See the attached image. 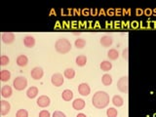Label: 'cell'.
<instances>
[{"label": "cell", "mask_w": 156, "mask_h": 117, "mask_svg": "<svg viewBox=\"0 0 156 117\" xmlns=\"http://www.w3.org/2000/svg\"><path fill=\"white\" fill-rule=\"evenodd\" d=\"M106 115L107 117H117L118 111H117V109H115L114 107H109V108L106 110Z\"/></svg>", "instance_id": "26"}, {"label": "cell", "mask_w": 156, "mask_h": 117, "mask_svg": "<svg viewBox=\"0 0 156 117\" xmlns=\"http://www.w3.org/2000/svg\"><path fill=\"white\" fill-rule=\"evenodd\" d=\"M17 65L19 66H27V63H28V58L26 55H20L18 58H17Z\"/></svg>", "instance_id": "15"}, {"label": "cell", "mask_w": 156, "mask_h": 117, "mask_svg": "<svg viewBox=\"0 0 156 117\" xmlns=\"http://www.w3.org/2000/svg\"><path fill=\"white\" fill-rule=\"evenodd\" d=\"M117 88L122 93H128L129 91V79L128 76H123L117 82Z\"/></svg>", "instance_id": "4"}, {"label": "cell", "mask_w": 156, "mask_h": 117, "mask_svg": "<svg viewBox=\"0 0 156 117\" xmlns=\"http://www.w3.org/2000/svg\"><path fill=\"white\" fill-rule=\"evenodd\" d=\"M10 78H11V72L7 69H3L1 72H0V79L3 82H7L10 80Z\"/></svg>", "instance_id": "20"}, {"label": "cell", "mask_w": 156, "mask_h": 117, "mask_svg": "<svg viewBox=\"0 0 156 117\" xmlns=\"http://www.w3.org/2000/svg\"><path fill=\"white\" fill-rule=\"evenodd\" d=\"M51 82L54 86L60 87L63 84V82H65V78H63L62 74H61V73H54L51 77Z\"/></svg>", "instance_id": "5"}, {"label": "cell", "mask_w": 156, "mask_h": 117, "mask_svg": "<svg viewBox=\"0 0 156 117\" xmlns=\"http://www.w3.org/2000/svg\"><path fill=\"white\" fill-rule=\"evenodd\" d=\"M62 100L63 101H69L73 99V93L71 90H65L62 92Z\"/></svg>", "instance_id": "18"}, {"label": "cell", "mask_w": 156, "mask_h": 117, "mask_svg": "<svg viewBox=\"0 0 156 117\" xmlns=\"http://www.w3.org/2000/svg\"><path fill=\"white\" fill-rule=\"evenodd\" d=\"M107 57H108L109 60L115 61L119 58V53L116 49H110V50L107 52Z\"/></svg>", "instance_id": "19"}, {"label": "cell", "mask_w": 156, "mask_h": 117, "mask_svg": "<svg viewBox=\"0 0 156 117\" xmlns=\"http://www.w3.org/2000/svg\"><path fill=\"white\" fill-rule=\"evenodd\" d=\"M39 117H51V114L48 110L43 109L39 112Z\"/></svg>", "instance_id": "29"}, {"label": "cell", "mask_w": 156, "mask_h": 117, "mask_svg": "<svg viewBox=\"0 0 156 117\" xmlns=\"http://www.w3.org/2000/svg\"><path fill=\"white\" fill-rule=\"evenodd\" d=\"M13 94V90H12V88L10 87L9 85H5L2 87V89H1V95L2 97L4 98V99H7V98H10L12 96Z\"/></svg>", "instance_id": "12"}, {"label": "cell", "mask_w": 156, "mask_h": 117, "mask_svg": "<svg viewBox=\"0 0 156 117\" xmlns=\"http://www.w3.org/2000/svg\"><path fill=\"white\" fill-rule=\"evenodd\" d=\"M109 95L105 91H98L92 98V102L96 108L102 109L109 104Z\"/></svg>", "instance_id": "1"}, {"label": "cell", "mask_w": 156, "mask_h": 117, "mask_svg": "<svg viewBox=\"0 0 156 117\" xmlns=\"http://www.w3.org/2000/svg\"><path fill=\"white\" fill-rule=\"evenodd\" d=\"M100 67H101V70L108 71L112 68V63L108 61H104V62H101V63L100 65Z\"/></svg>", "instance_id": "24"}, {"label": "cell", "mask_w": 156, "mask_h": 117, "mask_svg": "<svg viewBox=\"0 0 156 117\" xmlns=\"http://www.w3.org/2000/svg\"><path fill=\"white\" fill-rule=\"evenodd\" d=\"M76 117H87V115L84 114V113H78Z\"/></svg>", "instance_id": "32"}, {"label": "cell", "mask_w": 156, "mask_h": 117, "mask_svg": "<svg viewBox=\"0 0 156 117\" xmlns=\"http://www.w3.org/2000/svg\"><path fill=\"white\" fill-rule=\"evenodd\" d=\"M122 57H123L125 60H128L129 58V49L126 48L123 50V53H122Z\"/></svg>", "instance_id": "31"}, {"label": "cell", "mask_w": 156, "mask_h": 117, "mask_svg": "<svg viewBox=\"0 0 156 117\" xmlns=\"http://www.w3.org/2000/svg\"><path fill=\"white\" fill-rule=\"evenodd\" d=\"M9 62H10L9 57L6 55H2L1 58H0V65H1L2 66H7Z\"/></svg>", "instance_id": "27"}, {"label": "cell", "mask_w": 156, "mask_h": 117, "mask_svg": "<svg viewBox=\"0 0 156 117\" xmlns=\"http://www.w3.org/2000/svg\"><path fill=\"white\" fill-rule=\"evenodd\" d=\"M100 42L104 47H110L112 45V43H113V39H112L110 35H105L101 38Z\"/></svg>", "instance_id": "11"}, {"label": "cell", "mask_w": 156, "mask_h": 117, "mask_svg": "<svg viewBox=\"0 0 156 117\" xmlns=\"http://www.w3.org/2000/svg\"><path fill=\"white\" fill-rule=\"evenodd\" d=\"M75 62H76V65L78 66H86V63H87V57L84 56V55L78 56L76 58V60H75Z\"/></svg>", "instance_id": "21"}, {"label": "cell", "mask_w": 156, "mask_h": 117, "mask_svg": "<svg viewBox=\"0 0 156 117\" xmlns=\"http://www.w3.org/2000/svg\"><path fill=\"white\" fill-rule=\"evenodd\" d=\"M36 104H37L38 106H40V107H42V108H44V107H47V106L50 105L51 100H50V98H49L48 96H40L37 99Z\"/></svg>", "instance_id": "6"}, {"label": "cell", "mask_w": 156, "mask_h": 117, "mask_svg": "<svg viewBox=\"0 0 156 117\" xmlns=\"http://www.w3.org/2000/svg\"><path fill=\"white\" fill-rule=\"evenodd\" d=\"M52 117H66V115L62 111H55L53 113Z\"/></svg>", "instance_id": "30"}, {"label": "cell", "mask_w": 156, "mask_h": 117, "mask_svg": "<svg viewBox=\"0 0 156 117\" xmlns=\"http://www.w3.org/2000/svg\"><path fill=\"white\" fill-rule=\"evenodd\" d=\"M16 117H28V112L26 109H19L16 113Z\"/></svg>", "instance_id": "28"}, {"label": "cell", "mask_w": 156, "mask_h": 117, "mask_svg": "<svg viewBox=\"0 0 156 117\" xmlns=\"http://www.w3.org/2000/svg\"><path fill=\"white\" fill-rule=\"evenodd\" d=\"M78 92L79 94L83 97H88L90 95L91 92V88L90 86L87 84V83H81V84L78 86Z\"/></svg>", "instance_id": "8"}, {"label": "cell", "mask_w": 156, "mask_h": 117, "mask_svg": "<svg viewBox=\"0 0 156 117\" xmlns=\"http://www.w3.org/2000/svg\"><path fill=\"white\" fill-rule=\"evenodd\" d=\"M23 44H24V46L27 48H32L35 45V39H34L33 36L27 35L23 38Z\"/></svg>", "instance_id": "13"}, {"label": "cell", "mask_w": 156, "mask_h": 117, "mask_svg": "<svg viewBox=\"0 0 156 117\" xmlns=\"http://www.w3.org/2000/svg\"><path fill=\"white\" fill-rule=\"evenodd\" d=\"M55 49L60 54H66L71 50V43L68 39L60 38L55 43Z\"/></svg>", "instance_id": "2"}, {"label": "cell", "mask_w": 156, "mask_h": 117, "mask_svg": "<svg viewBox=\"0 0 156 117\" xmlns=\"http://www.w3.org/2000/svg\"><path fill=\"white\" fill-rule=\"evenodd\" d=\"M63 76H65L66 78H67V79H73L75 76V70L73 69V68H66V69L65 70V72H63Z\"/></svg>", "instance_id": "23"}, {"label": "cell", "mask_w": 156, "mask_h": 117, "mask_svg": "<svg viewBox=\"0 0 156 117\" xmlns=\"http://www.w3.org/2000/svg\"><path fill=\"white\" fill-rule=\"evenodd\" d=\"M13 86L17 91H23L27 88V80L26 77L19 76L16 77L13 81Z\"/></svg>", "instance_id": "3"}, {"label": "cell", "mask_w": 156, "mask_h": 117, "mask_svg": "<svg viewBox=\"0 0 156 117\" xmlns=\"http://www.w3.org/2000/svg\"><path fill=\"white\" fill-rule=\"evenodd\" d=\"M85 101L82 99H75L72 101V107L75 110H82L85 107Z\"/></svg>", "instance_id": "10"}, {"label": "cell", "mask_w": 156, "mask_h": 117, "mask_svg": "<svg viewBox=\"0 0 156 117\" xmlns=\"http://www.w3.org/2000/svg\"><path fill=\"white\" fill-rule=\"evenodd\" d=\"M10 110H11V105L9 104V101H1V115H7Z\"/></svg>", "instance_id": "14"}, {"label": "cell", "mask_w": 156, "mask_h": 117, "mask_svg": "<svg viewBox=\"0 0 156 117\" xmlns=\"http://www.w3.org/2000/svg\"><path fill=\"white\" fill-rule=\"evenodd\" d=\"M112 104H113L115 106L117 107H120L124 105V100L123 98L121 96H118V95H115L113 98H112Z\"/></svg>", "instance_id": "17"}, {"label": "cell", "mask_w": 156, "mask_h": 117, "mask_svg": "<svg viewBox=\"0 0 156 117\" xmlns=\"http://www.w3.org/2000/svg\"><path fill=\"white\" fill-rule=\"evenodd\" d=\"M101 82L102 84H104L105 86H109L111 85L112 83V77L110 74H108V73H105V74L102 75L101 77Z\"/></svg>", "instance_id": "22"}, {"label": "cell", "mask_w": 156, "mask_h": 117, "mask_svg": "<svg viewBox=\"0 0 156 117\" xmlns=\"http://www.w3.org/2000/svg\"><path fill=\"white\" fill-rule=\"evenodd\" d=\"M1 38L5 44H12L15 40V34L13 32H4L2 33Z\"/></svg>", "instance_id": "9"}, {"label": "cell", "mask_w": 156, "mask_h": 117, "mask_svg": "<svg viewBox=\"0 0 156 117\" xmlns=\"http://www.w3.org/2000/svg\"><path fill=\"white\" fill-rule=\"evenodd\" d=\"M74 45H75V47L77 49H83L86 45V41L84 40V39H82V38H78L75 40Z\"/></svg>", "instance_id": "25"}, {"label": "cell", "mask_w": 156, "mask_h": 117, "mask_svg": "<svg viewBox=\"0 0 156 117\" xmlns=\"http://www.w3.org/2000/svg\"><path fill=\"white\" fill-rule=\"evenodd\" d=\"M30 75L33 78L34 80H40L41 78L44 75V71L42 69V67H39V66H35L31 70L30 72Z\"/></svg>", "instance_id": "7"}, {"label": "cell", "mask_w": 156, "mask_h": 117, "mask_svg": "<svg viewBox=\"0 0 156 117\" xmlns=\"http://www.w3.org/2000/svg\"><path fill=\"white\" fill-rule=\"evenodd\" d=\"M38 95V88L37 87H30L28 88L27 91V96L29 99H34L36 98V96Z\"/></svg>", "instance_id": "16"}]
</instances>
